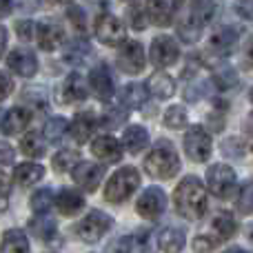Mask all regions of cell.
<instances>
[{"label":"cell","mask_w":253,"mask_h":253,"mask_svg":"<svg viewBox=\"0 0 253 253\" xmlns=\"http://www.w3.org/2000/svg\"><path fill=\"white\" fill-rule=\"evenodd\" d=\"M242 129H245V135H247V140H249V147L253 149V111L247 116L245 126H242Z\"/></svg>","instance_id":"obj_51"},{"label":"cell","mask_w":253,"mask_h":253,"mask_svg":"<svg viewBox=\"0 0 253 253\" xmlns=\"http://www.w3.org/2000/svg\"><path fill=\"white\" fill-rule=\"evenodd\" d=\"M44 178V169L36 162H22L16 167L13 171V182L20 184V187H31V184L40 182Z\"/></svg>","instance_id":"obj_23"},{"label":"cell","mask_w":253,"mask_h":253,"mask_svg":"<svg viewBox=\"0 0 253 253\" xmlns=\"http://www.w3.org/2000/svg\"><path fill=\"white\" fill-rule=\"evenodd\" d=\"M22 100L29 105L31 114H47L49 109V102H47V96H44L42 89H27L25 93H22Z\"/></svg>","instance_id":"obj_35"},{"label":"cell","mask_w":253,"mask_h":253,"mask_svg":"<svg viewBox=\"0 0 253 253\" xmlns=\"http://www.w3.org/2000/svg\"><path fill=\"white\" fill-rule=\"evenodd\" d=\"M80 162V153L76 151V149H62V151H58L56 156H53V171H58V173H65V171H74V167Z\"/></svg>","instance_id":"obj_34"},{"label":"cell","mask_w":253,"mask_h":253,"mask_svg":"<svg viewBox=\"0 0 253 253\" xmlns=\"http://www.w3.org/2000/svg\"><path fill=\"white\" fill-rule=\"evenodd\" d=\"M249 238H251V242H253V224L249 227Z\"/></svg>","instance_id":"obj_56"},{"label":"cell","mask_w":253,"mask_h":253,"mask_svg":"<svg viewBox=\"0 0 253 253\" xmlns=\"http://www.w3.org/2000/svg\"><path fill=\"white\" fill-rule=\"evenodd\" d=\"M13 158H16V151H13V147L0 140V165H2V167L4 165H11Z\"/></svg>","instance_id":"obj_48"},{"label":"cell","mask_w":253,"mask_h":253,"mask_svg":"<svg viewBox=\"0 0 253 253\" xmlns=\"http://www.w3.org/2000/svg\"><path fill=\"white\" fill-rule=\"evenodd\" d=\"M0 253H29V240H27L25 231H20V229L4 231Z\"/></svg>","instance_id":"obj_26"},{"label":"cell","mask_w":253,"mask_h":253,"mask_svg":"<svg viewBox=\"0 0 253 253\" xmlns=\"http://www.w3.org/2000/svg\"><path fill=\"white\" fill-rule=\"evenodd\" d=\"M167 209V196L160 187H149L135 202V211L142 215L144 220H156L165 213Z\"/></svg>","instance_id":"obj_7"},{"label":"cell","mask_w":253,"mask_h":253,"mask_svg":"<svg viewBox=\"0 0 253 253\" xmlns=\"http://www.w3.org/2000/svg\"><path fill=\"white\" fill-rule=\"evenodd\" d=\"M249 96H251V102H253V89H251V93H249Z\"/></svg>","instance_id":"obj_57"},{"label":"cell","mask_w":253,"mask_h":253,"mask_svg":"<svg viewBox=\"0 0 253 253\" xmlns=\"http://www.w3.org/2000/svg\"><path fill=\"white\" fill-rule=\"evenodd\" d=\"M87 98V84L80 74H69L62 83V102H83Z\"/></svg>","instance_id":"obj_21"},{"label":"cell","mask_w":253,"mask_h":253,"mask_svg":"<svg viewBox=\"0 0 253 253\" xmlns=\"http://www.w3.org/2000/svg\"><path fill=\"white\" fill-rule=\"evenodd\" d=\"M111 224H114V220H111L105 211H89V213L83 218V222H78L76 233H78V238L83 242L93 245V242H98L107 231H109Z\"/></svg>","instance_id":"obj_5"},{"label":"cell","mask_w":253,"mask_h":253,"mask_svg":"<svg viewBox=\"0 0 253 253\" xmlns=\"http://www.w3.org/2000/svg\"><path fill=\"white\" fill-rule=\"evenodd\" d=\"M173 13H175L173 0H147V16L153 25H158V27L171 25Z\"/></svg>","instance_id":"obj_17"},{"label":"cell","mask_w":253,"mask_h":253,"mask_svg":"<svg viewBox=\"0 0 253 253\" xmlns=\"http://www.w3.org/2000/svg\"><path fill=\"white\" fill-rule=\"evenodd\" d=\"M236 42H238L236 27H220V29L211 36V49L218 53H229Z\"/></svg>","instance_id":"obj_27"},{"label":"cell","mask_w":253,"mask_h":253,"mask_svg":"<svg viewBox=\"0 0 253 253\" xmlns=\"http://www.w3.org/2000/svg\"><path fill=\"white\" fill-rule=\"evenodd\" d=\"M11 91H13V83L9 78V74L7 71H0V100H4Z\"/></svg>","instance_id":"obj_49"},{"label":"cell","mask_w":253,"mask_h":253,"mask_svg":"<svg viewBox=\"0 0 253 253\" xmlns=\"http://www.w3.org/2000/svg\"><path fill=\"white\" fill-rule=\"evenodd\" d=\"M138 187H140L138 169H133V167H123V169H118L109 178L107 189H105V198L109 202H114V205H120V202L129 200Z\"/></svg>","instance_id":"obj_3"},{"label":"cell","mask_w":253,"mask_h":253,"mask_svg":"<svg viewBox=\"0 0 253 253\" xmlns=\"http://www.w3.org/2000/svg\"><path fill=\"white\" fill-rule=\"evenodd\" d=\"M9 207V180L4 173H0V213Z\"/></svg>","instance_id":"obj_46"},{"label":"cell","mask_w":253,"mask_h":253,"mask_svg":"<svg viewBox=\"0 0 253 253\" xmlns=\"http://www.w3.org/2000/svg\"><path fill=\"white\" fill-rule=\"evenodd\" d=\"M144 171L151 178L158 180H171L180 171V158L175 153L173 144L167 140H158L156 147L151 149L147 158H144Z\"/></svg>","instance_id":"obj_2"},{"label":"cell","mask_w":253,"mask_h":253,"mask_svg":"<svg viewBox=\"0 0 253 253\" xmlns=\"http://www.w3.org/2000/svg\"><path fill=\"white\" fill-rule=\"evenodd\" d=\"M211 149H213V142H211V135L205 131V126H189L187 135H184V151H187L189 160L207 162L211 158Z\"/></svg>","instance_id":"obj_6"},{"label":"cell","mask_w":253,"mask_h":253,"mask_svg":"<svg viewBox=\"0 0 253 253\" xmlns=\"http://www.w3.org/2000/svg\"><path fill=\"white\" fill-rule=\"evenodd\" d=\"M149 56H151L153 65L160 67V69H165V67H171V65L178 62L180 47L171 36H158V38H153V42H151V51H149Z\"/></svg>","instance_id":"obj_9"},{"label":"cell","mask_w":253,"mask_h":253,"mask_svg":"<svg viewBox=\"0 0 253 253\" xmlns=\"http://www.w3.org/2000/svg\"><path fill=\"white\" fill-rule=\"evenodd\" d=\"M89 84H91V91L98 96V100L102 102H109L116 93L114 78H111V71L107 65L93 67L91 74H89Z\"/></svg>","instance_id":"obj_11"},{"label":"cell","mask_w":253,"mask_h":253,"mask_svg":"<svg viewBox=\"0 0 253 253\" xmlns=\"http://www.w3.org/2000/svg\"><path fill=\"white\" fill-rule=\"evenodd\" d=\"M184 242H187L184 231L182 229H175V227L162 229L160 236H158V247L165 253H180L184 249Z\"/></svg>","instance_id":"obj_22"},{"label":"cell","mask_w":253,"mask_h":253,"mask_svg":"<svg viewBox=\"0 0 253 253\" xmlns=\"http://www.w3.org/2000/svg\"><path fill=\"white\" fill-rule=\"evenodd\" d=\"M4 47H7V29L0 25V58H2V53H4Z\"/></svg>","instance_id":"obj_53"},{"label":"cell","mask_w":253,"mask_h":253,"mask_svg":"<svg viewBox=\"0 0 253 253\" xmlns=\"http://www.w3.org/2000/svg\"><path fill=\"white\" fill-rule=\"evenodd\" d=\"M147 91L149 89L140 83H131L120 91V102L126 109H140L147 102Z\"/></svg>","instance_id":"obj_25"},{"label":"cell","mask_w":253,"mask_h":253,"mask_svg":"<svg viewBox=\"0 0 253 253\" xmlns=\"http://www.w3.org/2000/svg\"><path fill=\"white\" fill-rule=\"evenodd\" d=\"M67 16H69V20L74 22V27H76L78 31H84V29H87V18H84V11H83L80 7H76V4H74V7H69Z\"/></svg>","instance_id":"obj_41"},{"label":"cell","mask_w":253,"mask_h":253,"mask_svg":"<svg viewBox=\"0 0 253 253\" xmlns=\"http://www.w3.org/2000/svg\"><path fill=\"white\" fill-rule=\"evenodd\" d=\"M89 56H91V44L80 38L74 40V42L65 49V53H62V58H65L67 62H71V65H80V62H84Z\"/></svg>","instance_id":"obj_32"},{"label":"cell","mask_w":253,"mask_h":253,"mask_svg":"<svg viewBox=\"0 0 253 253\" xmlns=\"http://www.w3.org/2000/svg\"><path fill=\"white\" fill-rule=\"evenodd\" d=\"M56 207L58 211H60L62 215H67V218H71V215L80 213L84 207V198L80 191H76V189H62L60 193H58L56 198Z\"/></svg>","instance_id":"obj_19"},{"label":"cell","mask_w":253,"mask_h":253,"mask_svg":"<svg viewBox=\"0 0 253 253\" xmlns=\"http://www.w3.org/2000/svg\"><path fill=\"white\" fill-rule=\"evenodd\" d=\"M31 123V109H25V107H13L4 114L2 118V131L7 135H16L22 133V131L29 126Z\"/></svg>","instance_id":"obj_18"},{"label":"cell","mask_w":253,"mask_h":253,"mask_svg":"<svg viewBox=\"0 0 253 253\" xmlns=\"http://www.w3.org/2000/svg\"><path fill=\"white\" fill-rule=\"evenodd\" d=\"M149 144V133L144 126L140 125H133V126H126L125 131V147L129 149L131 153H140L144 151Z\"/></svg>","instance_id":"obj_30"},{"label":"cell","mask_w":253,"mask_h":253,"mask_svg":"<svg viewBox=\"0 0 253 253\" xmlns=\"http://www.w3.org/2000/svg\"><path fill=\"white\" fill-rule=\"evenodd\" d=\"M67 131H69V125H67V120L60 118V116H53V118H49L47 123H44V138H47V142H51V144L62 142Z\"/></svg>","instance_id":"obj_33"},{"label":"cell","mask_w":253,"mask_h":253,"mask_svg":"<svg viewBox=\"0 0 253 253\" xmlns=\"http://www.w3.org/2000/svg\"><path fill=\"white\" fill-rule=\"evenodd\" d=\"M96 129H98V118L91 114V111H83V114H76L74 120H71V125H69L71 138H74L78 144L89 142V138L96 133Z\"/></svg>","instance_id":"obj_15"},{"label":"cell","mask_w":253,"mask_h":253,"mask_svg":"<svg viewBox=\"0 0 253 253\" xmlns=\"http://www.w3.org/2000/svg\"><path fill=\"white\" fill-rule=\"evenodd\" d=\"M211 227H213L215 238H218V240H231V238L236 236V231H238V224H236V220H233V215L224 213V211L215 215L213 222H211Z\"/></svg>","instance_id":"obj_31"},{"label":"cell","mask_w":253,"mask_h":253,"mask_svg":"<svg viewBox=\"0 0 253 253\" xmlns=\"http://www.w3.org/2000/svg\"><path fill=\"white\" fill-rule=\"evenodd\" d=\"M49 2H53V4H62V2H69V0H49Z\"/></svg>","instance_id":"obj_55"},{"label":"cell","mask_w":253,"mask_h":253,"mask_svg":"<svg viewBox=\"0 0 253 253\" xmlns=\"http://www.w3.org/2000/svg\"><path fill=\"white\" fill-rule=\"evenodd\" d=\"M238 211H240L242 215H251L253 213V182L242 187L240 198H238Z\"/></svg>","instance_id":"obj_39"},{"label":"cell","mask_w":253,"mask_h":253,"mask_svg":"<svg viewBox=\"0 0 253 253\" xmlns=\"http://www.w3.org/2000/svg\"><path fill=\"white\" fill-rule=\"evenodd\" d=\"M13 7V0H0V18H7L11 13Z\"/></svg>","instance_id":"obj_52"},{"label":"cell","mask_w":253,"mask_h":253,"mask_svg":"<svg viewBox=\"0 0 253 253\" xmlns=\"http://www.w3.org/2000/svg\"><path fill=\"white\" fill-rule=\"evenodd\" d=\"M202 27H205V20H202L196 11H191L178 25V36L184 40V42H196V40H200V36H202Z\"/></svg>","instance_id":"obj_24"},{"label":"cell","mask_w":253,"mask_h":253,"mask_svg":"<svg viewBox=\"0 0 253 253\" xmlns=\"http://www.w3.org/2000/svg\"><path fill=\"white\" fill-rule=\"evenodd\" d=\"M16 34L20 40H31L36 36V25L31 20H20L16 22Z\"/></svg>","instance_id":"obj_42"},{"label":"cell","mask_w":253,"mask_h":253,"mask_svg":"<svg viewBox=\"0 0 253 253\" xmlns=\"http://www.w3.org/2000/svg\"><path fill=\"white\" fill-rule=\"evenodd\" d=\"M224 253H247V251H242V249H238V247H231V249H227Z\"/></svg>","instance_id":"obj_54"},{"label":"cell","mask_w":253,"mask_h":253,"mask_svg":"<svg viewBox=\"0 0 253 253\" xmlns=\"http://www.w3.org/2000/svg\"><path fill=\"white\" fill-rule=\"evenodd\" d=\"M102 118H105L102 123H105L107 126H120L126 120V111L123 109V107H120V109L114 107V109H107V114L102 116Z\"/></svg>","instance_id":"obj_40"},{"label":"cell","mask_w":253,"mask_h":253,"mask_svg":"<svg viewBox=\"0 0 253 253\" xmlns=\"http://www.w3.org/2000/svg\"><path fill=\"white\" fill-rule=\"evenodd\" d=\"M91 153L105 165H116L123 160V147L114 135H98L91 142Z\"/></svg>","instance_id":"obj_14"},{"label":"cell","mask_w":253,"mask_h":253,"mask_svg":"<svg viewBox=\"0 0 253 253\" xmlns=\"http://www.w3.org/2000/svg\"><path fill=\"white\" fill-rule=\"evenodd\" d=\"M165 125L169 129H182L187 126V109L180 105H173L165 111Z\"/></svg>","instance_id":"obj_38"},{"label":"cell","mask_w":253,"mask_h":253,"mask_svg":"<svg viewBox=\"0 0 253 253\" xmlns=\"http://www.w3.org/2000/svg\"><path fill=\"white\" fill-rule=\"evenodd\" d=\"M96 36L107 47H118L125 42V25L111 13H100L96 18Z\"/></svg>","instance_id":"obj_8"},{"label":"cell","mask_w":253,"mask_h":253,"mask_svg":"<svg viewBox=\"0 0 253 253\" xmlns=\"http://www.w3.org/2000/svg\"><path fill=\"white\" fill-rule=\"evenodd\" d=\"M173 202H175L178 213L182 215V218H189V220L202 218V215L207 213V207H209L205 184H202L198 178H193V175L184 178L182 182L178 184Z\"/></svg>","instance_id":"obj_1"},{"label":"cell","mask_w":253,"mask_h":253,"mask_svg":"<svg viewBox=\"0 0 253 253\" xmlns=\"http://www.w3.org/2000/svg\"><path fill=\"white\" fill-rule=\"evenodd\" d=\"M125 2H133V0H125Z\"/></svg>","instance_id":"obj_58"},{"label":"cell","mask_w":253,"mask_h":253,"mask_svg":"<svg viewBox=\"0 0 253 253\" xmlns=\"http://www.w3.org/2000/svg\"><path fill=\"white\" fill-rule=\"evenodd\" d=\"M7 65L13 74L22 76V78H31V76H36V71H38L36 53L29 51V49H25V47L13 49V51L7 56Z\"/></svg>","instance_id":"obj_13"},{"label":"cell","mask_w":253,"mask_h":253,"mask_svg":"<svg viewBox=\"0 0 253 253\" xmlns=\"http://www.w3.org/2000/svg\"><path fill=\"white\" fill-rule=\"evenodd\" d=\"M20 149L27 158H42L47 151V138H42L38 131H29V133L22 135Z\"/></svg>","instance_id":"obj_28"},{"label":"cell","mask_w":253,"mask_h":253,"mask_svg":"<svg viewBox=\"0 0 253 253\" xmlns=\"http://www.w3.org/2000/svg\"><path fill=\"white\" fill-rule=\"evenodd\" d=\"M236 7H238V13H240L242 18L253 20V4H251V0H238Z\"/></svg>","instance_id":"obj_50"},{"label":"cell","mask_w":253,"mask_h":253,"mask_svg":"<svg viewBox=\"0 0 253 253\" xmlns=\"http://www.w3.org/2000/svg\"><path fill=\"white\" fill-rule=\"evenodd\" d=\"M71 175H74L76 184L83 187L84 191H96L98 184H100V180H102V175H105V169H102L100 165H96V162L80 160L78 165L74 167Z\"/></svg>","instance_id":"obj_12"},{"label":"cell","mask_w":253,"mask_h":253,"mask_svg":"<svg viewBox=\"0 0 253 253\" xmlns=\"http://www.w3.org/2000/svg\"><path fill=\"white\" fill-rule=\"evenodd\" d=\"M207 187L220 200H229L233 198L238 189V178L236 171L229 165H211L209 171H207Z\"/></svg>","instance_id":"obj_4"},{"label":"cell","mask_w":253,"mask_h":253,"mask_svg":"<svg viewBox=\"0 0 253 253\" xmlns=\"http://www.w3.org/2000/svg\"><path fill=\"white\" fill-rule=\"evenodd\" d=\"M147 89L151 96L160 98V100H167V98H171L175 93V83L169 74L158 71V74H153L151 78L147 80Z\"/></svg>","instance_id":"obj_20"},{"label":"cell","mask_w":253,"mask_h":253,"mask_svg":"<svg viewBox=\"0 0 253 253\" xmlns=\"http://www.w3.org/2000/svg\"><path fill=\"white\" fill-rule=\"evenodd\" d=\"M53 207V191L51 189H40L31 196V209L36 213H49V209Z\"/></svg>","instance_id":"obj_37"},{"label":"cell","mask_w":253,"mask_h":253,"mask_svg":"<svg viewBox=\"0 0 253 253\" xmlns=\"http://www.w3.org/2000/svg\"><path fill=\"white\" fill-rule=\"evenodd\" d=\"M29 229L42 242H49L56 236V222H53V218H49V213H36V218L29 222Z\"/></svg>","instance_id":"obj_29"},{"label":"cell","mask_w":253,"mask_h":253,"mask_svg":"<svg viewBox=\"0 0 253 253\" xmlns=\"http://www.w3.org/2000/svg\"><path fill=\"white\" fill-rule=\"evenodd\" d=\"M36 38H38V44L42 51H53L58 49L62 42H65V29H62L58 22H42L36 29Z\"/></svg>","instance_id":"obj_16"},{"label":"cell","mask_w":253,"mask_h":253,"mask_svg":"<svg viewBox=\"0 0 253 253\" xmlns=\"http://www.w3.org/2000/svg\"><path fill=\"white\" fill-rule=\"evenodd\" d=\"M215 245H218V242H213L211 238L198 236L196 240H193V251H196V253H213Z\"/></svg>","instance_id":"obj_45"},{"label":"cell","mask_w":253,"mask_h":253,"mask_svg":"<svg viewBox=\"0 0 253 253\" xmlns=\"http://www.w3.org/2000/svg\"><path fill=\"white\" fill-rule=\"evenodd\" d=\"M133 251V238L123 236L118 240H114V245L109 247V253H131Z\"/></svg>","instance_id":"obj_43"},{"label":"cell","mask_w":253,"mask_h":253,"mask_svg":"<svg viewBox=\"0 0 253 253\" xmlns=\"http://www.w3.org/2000/svg\"><path fill=\"white\" fill-rule=\"evenodd\" d=\"M213 83H215V87L218 89L229 91V89H233L238 84V74L229 65H222V67H218V69L213 71Z\"/></svg>","instance_id":"obj_36"},{"label":"cell","mask_w":253,"mask_h":253,"mask_svg":"<svg viewBox=\"0 0 253 253\" xmlns=\"http://www.w3.org/2000/svg\"><path fill=\"white\" fill-rule=\"evenodd\" d=\"M118 67L129 76H135L144 69V49L138 40H126L118 49Z\"/></svg>","instance_id":"obj_10"},{"label":"cell","mask_w":253,"mask_h":253,"mask_svg":"<svg viewBox=\"0 0 253 253\" xmlns=\"http://www.w3.org/2000/svg\"><path fill=\"white\" fill-rule=\"evenodd\" d=\"M126 16H129V22L135 31H142L144 27H147V18H144V13L140 11L138 7H131L129 11H126Z\"/></svg>","instance_id":"obj_44"},{"label":"cell","mask_w":253,"mask_h":253,"mask_svg":"<svg viewBox=\"0 0 253 253\" xmlns=\"http://www.w3.org/2000/svg\"><path fill=\"white\" fill-rule=\"evenodd\" d=\"M242 65L245 69H253V36H249L242 47Z\"/></svg>","instance_id":"obj_47"}]
</instances>
